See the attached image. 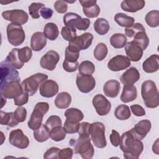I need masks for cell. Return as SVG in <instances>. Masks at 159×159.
Listing matches in <instances>:
<instances>
[{"instance_id":"6da1fadb","label":"cell","mask_w":159,"mask_h":159,"mask_svg":"<svg viewBox=\"0 0 159 159\" xmlns=\"http://www.w3.org/2000/svg\"><path fill=\"white\" fill-rule=\"evenodd\" d=\"M119 145L124 157L127 159L139 158L143 150L142 142L135 138L129 130L122 134Z\"/></svg>"},{"instance_id":"7a4b0ae2","label":"cell","mask_w":159,"mask_h":159,"mask_svg":"<svg viewBox=\"0 0 159 159\" xmlns=\"http://www.w3.org/2000/svg\"><path fill=\"white\" fill-rule=\"evenodd\" d=\"M141 94L147 107L156 108L158 106V91L154 81H143L141 86Z\"/></svg>"},{"instance_id":"3957f363","label":"cell","mask_w":159,"mask_h":159,"mask_svg":"<svg viewBox=\"0 0 159 159\" xmlns=\"http://www.w3.org/2000/svg\"><path fill=\"white\" fill-rule=\"evenodd\" d=\"M70 145L73 147L75 152L80 154L83 158L90 159L93 157L94 150L91 143L89 136L79 135L76 140L71 139L69 141Z\"/></svg>"},{"instance_id":"277c9868","label":"cell","mask_w":159,"mask_h":159,"mask_svg":"<svg viewBox=\"0 0 159 159\" xmlns=\"http://www.w3.org/2000/svg\"><path fill=\"white\" fill-rule=\"evenodd\" d=\"M49 109V104L46 102H37L32 112L30 117L27 122L29 128L34 130L42 124L43 117Z\"/></svg>"},{"instance_id":"5b68a950","label":"cell","mask_w":159,"mask_h":159,"mask_svg":"<svg viewBox=\"0 0 159 159\" xmlns=\"http://www.w3.org/2000/svg\"><path fill=\"white\" fill-rule=\"evenodd\" d=\"M89 135L91 140L95 147L103 148L107 145L105 137L104 125L100 122H95L90 124Z\"/></svg>"},{"instance_id":"8992f818","label":"cell","mask_w":159,"mask_h":159,"mask_svg":"<svg viewBox=\"0 0 159 159\" xmlns=\"http://www.w3.org/2000/svg\"><path fill=\"white\" fill-rule=\"evenodd\" d=\"M63 23L66 27L76 30H86L90 25V20L88 18H82L74 12H68L63 16Z\"/></svg>"},{"instance_id":"52a82bcc","label":"cell","mask_w":159,"mask_h":159,"mask_svg":"<svg viewBox=\"0 0 159 159\" xmlns=\"http://www.w3.org/2000/svg\"><path fill=\"white\" fill-rule=\"evenodd\" d=\"M48 76L46 74L37 73L25 78L21 83L23 90L29 96H33L36 93L39 86L44 81L47 80Z\"/></svg>"},{"instance_id":"ba28073f","label":"cell","mask_w":159,"mask_h":159,"mask_svg":"<svg viewBox=\"0 0 159 159\" xmlns=\"http://www.w3.org/2000/svg\"><path fill=\"white\" fill-rule=\"evenodd\" d=\"M7 37L9 43L13 46L21 45L25 40V34L20 25L10 23L7 26Z\"/></svg>"},{"instance_id":"9c48e42d","label":"cell","mask_w":159,"mask_h":159,"mask_svg":"<svg viewBox=\"0 0 159 159\" xmlns=\"http://www.w3.org/2000/svg\"><path fill=\"white\" fill-rule=\"evenodd\" d=\"M1 82L0 86H2L11 81H20L19 73L15 68L9 63L3 61L1 63Z\"/></svg>"},{"instance_id":"30bf717a","label":"cell","mask_w":159,"mask_h":159,"mask_svg":"<svg viewBox=\"0 0 159 159\" xmlns=\"http://www.w3.org/2000/svg\"><path fill=\"white\" fill-rule=\"evenodd\" d=\"M1 96L5 98L12 99L20 94L23 91L20 81H11L0 86Z\"/></svg>"},{"instance_id":"8fae6325","label":"cell","mask_w":159,"mask_h":159,"mask_svg":"<svg viewBox=\"0 0 159 159\" xmlns=\"http://www.w3.org/2000/svg\"><path fill=\"white\" fill-rule=\"evenodd\" d=\"M2 17L6 20L20 25L27 23L29 19L27 13L22 9H13L4 11L2 12Z\"/></svg>"},{"instance_id":"7c38bea8","label":"cell","mask_w":159,"mask_h":159,"mask_svg":"<svg viewBox=\"0 0 159 159\" xmlns=\"http://www.w3.org/2000/svg\"><path fill=\"white\" fill-rule=\"evenodd\" d=\"M9 143L20 149H25L29 145V139L21 129H17L12 130L9 136Z\"/></svg>"},{"instance_id":"4fadbf2b","label":"cell","mask_w":159,"mask_h":159,"mask_svg":"<svg viewBox=\"0 0 159 159\" xmlns=\"http://www.w3.org/2000/svg\"><path fill=\"white\" fill-rule=\"evenodd\" d=\"M76 84L80 91L83 93L91 92L96 86V81L92 75L77 74Z\"/></svg>"},{"instance_id":"5bb4252c","label":"cell","mask_w":159,"mask_h":159,"mask_svg":"<svg viewBox=\"0 0 159 159\" xmlns=\"http://www.w3.org/2000/svg\"><path fill=\"white\" fill-rule=\"evenodd\" d=\"M93 105L98 115H107L111 111V104L107 98L101 94H98L93 98Z\"/></svg>"},{"instance_id":"9a60e30c","label":"cell","mask_w":159,"mask_h":159,"mask_svg":"<svg viewBox=\"0 0 159 159\" xmlns=\"http://www.w3.org/2000/svg\"><path fill=\"white\" fill-rule=\"evenodd\" d=\"M60 55L56 51L49 50L43 55L40 60V66L49 71H53L59 61Z\"/></svg>"},{"instance_id":"2e32d148","label":"cell","mask_w":159,"mask_h":159,"mask_svg":"<svg viewBox=\"0 0 159 159\" xmlns=\"http://www.w3.org/2000/svg\"><path fill=\"white\" fill-rule=\"evenodd\" d=\"M130 65V61L127 57L117 55L112 57L107 63V68L112 71H119L127 69Z\"/></svg>"},{"instance_id":"e0dca14e","label":"cell","mask_w":159,"mask_h":159,"mask_svg":"<svg viewBox=\"0 0 159 159\" xmlns=\"http://www.w3.org/2000/svg\"><path fill=\"white\" fill-rule=\"evenodd\" d=\"M152 127L151 122L149 120L144 119L137 123L134 127L131 129L129 131L133 136L137 139L142 140L143 139L147 134L150 132Z\"/></svg>"},{"instance_id":"ac0fdd59","label":"cell","mask_w":159,"mask_h":159,"mask_svg":"<svg viewBox=\"0 0 159 159\" xmlns=\"http://www.w3.org/2000/svg\"><path fill=\"white\" fill-rule=\"evenodd\" d=\"M59 87L57 83L52 80L44 81L40 86V94L45 98H52L58 92Z\"/></svg>"},{"instance_id":"d6986e66","label":"cell","mask_w":159,"mask_h":159,"mask_svg":"<svg viewBox=\"0 0 159 159\" xmlns=\"http://www.w3.org/2000/svg\"><path fill=\"white\" fill-rule=\"evenodd\" d=\"M125 51L130 61L134 62L138 61L142 58L143 52L142 48L134 41L126 43Z\"/></svg>"},{"instance_id":"ffe728a7","label":"cell","mask_w":159,"mask_h":159,"mask_svg":"<svg viewBox=\"0 0 159 159\" xmlns=\"http://www.w3.org/2000/svg\"><path fill=\"white\" fill-rule=\"evenodd\" d=\"M93 35L89 32H85L80 36H77L73 41L70 42L68 44L72 45L78 48L80 50L88 48L93 42Z\"/></svg>"},{"instance_id":"44dd1931","label":"cell","mask_w":159,"mask_h":159,"mask_svg":"<svg viewBox=\"0 0 159 159\" xmlns=\"http://www.w3.org/2000/svg\"><path fill=\"white\" fill-rule=\"evenodd\" d=\"M140 75L138 70L135 67H130L120 76V81L124 84H133L140 79Z\"/></svg>"},{"instance_id":"7402d4cb","label":"cell","mask_w":159,"mask_h":159,"mask_svg":"<svg viewBox=\"0 0 159 159\" xmlns=\"http://www.w3.org/2000/svg\"><path fill=\"white\" fill-rule=\"evenodd\" d=\"M47 42V39L43 32H36L34 33L31 37V48L35 52L40 51L45 47Z\"/></svg>"},{"instance_id":"603a6c76","label":"cell","mask_w":159,"mask_h":159,"mask_svg":"<svg viewBox=\"0 0 159 159\" xmlns=\"http://www.w3.org/2000/svg\"><path fill=\"white\" fill-rule=\"evenodd\" d=\"M120 89L119 82L115 80H111L106 82L103 86L104 94L109 98H116L118 96Z\"/></svg>"},{"instance_id":"cb8c5ba5","label":"cell","mask_w":159,"mask_h":159,"mask_svg":"<svg viewBox=\"0 0 159 159\" xmlns=\"http://www.w3.org/2000/svg\"><path fill=\"white\" fill-rule=\"evenodd\" d=\"M137 97L136 86L133 84L124 85L122 92L120 95V100L124 103L134 101Z\"/></svg>"},{"instance_id":"d4e9b609","label":"cell","mask_w":159,"mask_h":159,"mask_svg":"<svg viewBox=\"0 0 159 159\" xmlns=\"http://www.w3.org/2000/svg\"><path fill=\"white\" fill-rule=\"evenodd\" d=\"M158 59L159 57L157 54L150 56L143 62V70L147 73H152L157 71L159 68Z\"/></svg>"},{"instance_id":"484cf974","label":"cell","mask_w":159,"mask_h":159,"mask_svg":"<svg viewBox=\"0 0 159 159\" xmlns=\"http://www.w3.org/2000/svg\"><path fill=\"white\" fill-rule=\"evenodd\" d=\"M145 2L142 0L140 1H131L125 0L120 4V7L122 10L129 12H136L145 6Z\"/></svg>"},{"instance_id":"4316f807","label":"cell","mask_w":159,"mask_h":159,"mask_svg":"<svg viewBox=\"0 0 159 159\" xmlns=\"http://www.w3.org/2000/svg\"><path fill=\"white\" fill-rule=\"evenodd\" d=\"M71 102V96L68 92H61L57 94L55 99V105L59 109H66L69 107Z\"/></svg>"},{"instance_id":"83f0119b","label":"cell","mask_w":159,"mask_h":159,"mask_svg":"<svg viewBox=\"0 0 159 159\" xmlns=\"http://www.w3.org/2000/svg\"><path fill=\"white\" fill-rule=\"evenodd\" d=\"M19 48H13L5 59V61L16 69H20L24 66V63L21 62L18 57Z\"/></svg>"},{"instance_id":"f1b7e54d","label":"cell","mask_w":159,"mask_h":159,"mask_svg":"<svg viewBox=\"0 0 159 159\" xmlns=\"http://www.w3.org/2000/svg\"><path fill=\"white\" fill-rule=\"evenodd\" d=\"M34 137L39 142L47 141L50 137V129L44 124H42L40 127L34 130Z\"/></svg>"},{"instance_id":"f546056e","label":"cell","mask_w":159,"mask_h":159,"mask_svg":"<svg viewBox=\"0 0 159 159\" xmlns=\"http://www.w3.org/2000/svg\"><path fill=\"white\" fill-rule=\"evenodd\" d=\"M66 120L71 122H79L84 118L83 112L78 109L71 107L66 110L65 112Z\"/></svg>"},{"instance_id":"4dcf8cb0","label":"cell","mask_w":159,"mask_h":159,"mask_svg":"<svg viewBox=\"0 0 159 159\" xmlns=\"http://www.w3.org/2000/svg\"><path fill=\"white\" fill-rule=\"evenodd\" d=\"M114 20L120 26L126 28L131 27L135 22L134 17L129 16L127 14L122 12L117 13L115 15Z\"/></svg>"},{"instance_id":"1f68e13d","label":"cell","mask_w":159,"mask_h":159,"mask_svg":"<svg viewBox=\"0 0 159 159\" xmlns=\"http://www.w3.org/2000/svg\"><path fill=\"white\" fill-rule=\"evenodd\" d=\"M43 34L50 40H55L59 35V30L57 25L53 22L46 24L43 29Z\"/></svg>"},{"instance_id":"d6a6232c","label":"cell","mask_w":159,"mask_h":159,"mask_svg":"<svg viewBox=\"0 0 159 159\" xmlns=\"http://www.w3.org/2000/svg\"><path fill=\"white\" fill-rule=\"evenodd\" d=\"M0 116V122L2 125H7L11 127H14L17 126L19 124V122L16 120L14 116V112H6L1 111Z\"/></svg>"},{"instance_id":"836d02e7","label":"cell","mask_w":159,"mask_h":159,"mask_svg":"<svg viewBox=\"0 0 159 159\" xmlns=\"http://www.w3.org/2000/svg\"><path fill=\"white\" fill-rule=\"evenodd\" d=\"M94 28L95 31L100 35L106 34L110 28L108 21L104 18H98L94 23Z\"/></svg>"},{"instance_id":"e575fe53","label":"cell","mask_w":159,"mask_h":159,"mask_svg":"<svg viewBox=\"0 0 159 159\" xmlns=\"http://www.w3.org/2000/svg\"><path fill=\"white\" fill-rule=\"evenodd\" d=\"M126 43L127 38L123 34H114L110 38V43L115 48H122Z\"/></svg>"},{"instance_id":"d590c367","label":"cell","mask_w":159,"mask_h":159,"mask_svg":"<svg viewBox=\"0 0 159 159\" xmlns=\"http://www.w3.org/2000/svg\"><path fill=\"white\" fill-rule=\"evenodd\" d=\"M114 116L119 120H124L128 119L131 116L129 107L125 104L118 106L114 111Z\"/></svg>"},{"instance_id":"8d00e7d4","label":"cell","mask_w":159,"mask_h":159,"mask_svg":"<svg viewBox=\"0 0 159 159\" xmlns=\"http://www.w3.org/2000/svg\"><path fill=\"white\" fill-rule=\"evenodd\" d=\"M80 50L75 46L68 44V46L65 50V60L71 62L77 61L80 57Z\"/></svg>"},{"instance_id":"74e56055","label":"cell","mask_w":159,"mask_h":159,"mask_svg":"<svg viewBox=\"0 0 159 159\" xmlns=\"http://www.w3.org/2000/svg\"><path fill=\"white\" fill-rule=\"evenodd\" d=\"M134 38L133 41L139 45L143 50H145L147 48L149 44V39L145 32V30L137 32Z\"/></svg>"},{"instance_id":"f35d334b","label":"cell","mask_w":159,"mask_h":159,"mask_svg":"<svg viewBox=\"0 0 159 159\" xmlns=\"http://www.w3.org/2000/svg\"><path fill=\"white\" fill-rule=\"evenodd\" d=\"M147 25L151 27H157L159 25V11L153 10L148 12L145 17Z\"/></svg>"},{"instance_id":"ab89813d","label":"cell","mask_w":159,"mask_h":159,"mask_svg":"<svg viewBox=\"0 0 159 159\" xmlns=\"http://www.w3.org/2000/svg\"><path fill=\"white\" fill-rule=\"evenodd\" d=\"M95 71V66L93 62L89 60L83 61L78 66L79 73L81 75H91Z\"/></svg>"},{"instance_id":"60d3db41","label":"cell","mask_w":159,"mask_h":159,"mask_svg":"<svg viewBox=\"0 0 159 159\" xmlns=\"http://www.w3.org/2000/svg\"><path fill=\"white\" fill-rule=\"evenodd\" d=\"M108 52L107 45L104 43H98L94 50V57L98 61L103 60L107 56Z\"/></svg>"},{"instance_id":"b9f144b4","label":"cell","mask_w":159,"mask_h":159,"mask_svg":"<svg viewBox=\"0 0 159 159\" xmlns=\"http://www.w3.org/2000/svg\"><path fill=\"white\" fill-rule=\"evenodd\" d=\"M66 131L61 126L56 127L50 130V137L55 142H60L65 139L66 137Z\"/></svg>"},{"instance_id":"7bdbcfd3","label":"cell","mask_w":159,"mask_h":159,"mask_svg":"<svg viewBox=\"0 0 159 159\" xmlns=\"http://www.w3.org/2000/svg\"><path fill=\"white\" fill-rule=\"evenodd\" d=\"M83 12L87 17L94 18L99 16L100 13V7L97 4L89 5L83 7Z\"/></svg>"},{"instance_id":"ee69618b","label":"cell","mask_w":159,"mask_h":159,"mask_svg":"<svg viewBox=\"0 0 159 159\" xmlns=\"http://www.w3.org/2000/svg\"><path fill=\"white\" fill-rule=\"evenodd\" d=\"M18 57L19 60L22 63L28 62L32 57V50L29 47H24L22 48H19Z\"/></svg>"},{"instance_id":"f6af8a7d","label":"cell","mask_w":159,"mask_h":159,"mask_svg":"<svg viewBox=\"0 0 159 159\" xmlns=\"http://www.w3.org/2000/svg\"><path fill=\"white\" fill-rule=\"evenodd\" d=\"M44 7V4L41 2H32L29 6V12L33 19H39L40 16V12Z\"/></svg>"},{"instance_id":"bcb514c9","label":"cell","mask_w":159,"mask_h":159,"mask_svg":"<svg viewBox=\"0 0 159 159\" xmlns=\"http://www.w3.org/2000/svg\"><path fill=\"white\" fill-rule=\"evenodd\" d=\"M145 30L143 25L140 23H134L131 27L125 29V34L129 37H134L135 35L140 32Z\"/></svg>"},{"instance_id":"7dc6e473","label":"cell","mask_w":159,"mask_h":159,"mask_svg":"<svg viewBox=\"0 0 159 159\" xmlns=\"http://www.w3.org/2000/svg\"><path fill=\"white\" fill-rule=\"evenodd\" d=\"M61 35L65 40L70 42L73 41L77 37L76 30H73L65 26L62 27L61 30Z\"/></svg>"},{"instance_id":"c3c4849f","label":"cell","mask_w":159,"mask_h":159,"mask_svg":"<svg viewBox=\"0 0 159 159\" xmlns=\"http://www.w3.org/2000/svg\"><path fill=\"white\" fill-rule=\"evenodd\" d=\"M62 122L60 117L56 115L50 116L45 122V125L48 127L50 130L56 127L61 126Z\"/></svg>"},{"instance_id":"681fc988","label":"cell","mask_w":159,"mask_h":159,"mask_svg":"<svg viewBox=\"0 0 159 159\" xmlns=\"http://www.w3.org/2000/svg\"><path fill=\"white\" fill-rule=\"evenodd\" d=\"M80 127L79 122H71L67 120H65L63 124V128L68 134H75L78 132Z\"/></svg>"},{"instance_id":"f907efd6","label":"cell","mask_w":159,"mask_h":159,"mask_svg":"<svg viewBox=\"0 0 159 159\" xmlns=\"http://www.w3.org/2000/svg\"><path fill=\"white\" fill-rule=\"evenodd\" d=\"M14 116L16 120L19 123L24 122L27 117V110L25 108L19 106L14 112Z\"/></svg>"},{"instance_id":"816d5d0a","label":"cell","mask_w":159,"mask_h":159,"mask_svg":"<svg viewBox=\"0 0 159 159\" xmlns=\"http://www.w3.org/2000/svg\"><path fill=\"white\" fill-rule=\"evenodd\" d=\"M29 94L23 90L22 93L17 96L15 98H14V104L16 106H21L27 103L29 101Z\"/></svg>"},{"instance_id":"f5cc1de1","label":"cell","mask_w":159,"mask_h":159,"mask_svg":"<svg viewBox=\"0 0 159 159\" xmlns=\"http://www.w3.org/2000/svg\"><path fill=\"white\" fill-rule=\"evenodd\" d=\"M79 66V63L77 61L71 62L66 60H64L63 62V68L67 72H74L75 71Z\"/></svg>"},{"instance_id":"db71d44e","label":"cell","mask_w":159,"mask_h":159,"mask_svg":"<svg viewBox=\"0 0 159 159\" xmlns=\"http://www.w3.org/2000/svg\"><path fill=\"white\" fill-rule=\"evenodd\" d=\"M54 8L57 12L60 14H63L66 12L68 9V5L65 1L58 0L55 2Z\"/></svg>"},{"instance_id":"11a10c76","label":"cell","mask_w":159,"mask_h":159,"mask_svg":"<svg viewBox=\"0 0 159 159\" xmlns=\"http://www.w3.org/2000/svg\"><path fill=\"white\" fill-rule=\"evenodd\" d=\"M60 148L58 147H51L48 149L43 155L44 158H58V152Z\"/></svg>"},{"instance_id":"9f6ffc18","label":"cell","mask_w":159,"mask_h":159,"mask_svg":"<svg viewBox=\"0 0 159 159\" xmlns=\"http://www.w3.org/2000/svg\"><path fill=\"white\" fill-rule=\"evenodd\" d=\"M90 124L87 122H83L80 124L78 135L81 136H89Z\"/></svg>"},{"instance_id":"6f0895ef","label":"cell","mask_w":159,"mask_h":159,"mask_svg":"<svg viewBox=\"0 0 159 159\" xmlns=\"http://www.w3.org/2000/svg\"><path fill=\"white\" fill-rule=\"evenodd\" d=\"M73 150L71 148H65L60 150L58 152V158L71 159L73 157Z\"/></svg>"},{"instance_id":"680465c9","label":"cell","mask_w":159,"mask_h":159,"mask_svg":"<svg viewBox=\"0 0 159 159\" xmlns=\"http://www.w3.org/2000/svg\"><path fill=\"white\" fill-rule=\"evenodd\" d=\"M109 138H110V142L114 147H117L119 145L120 142V137L117 131L115 130H112Z\"/></svg>"},{"instance_id":"91938a15","label":"cell","mask_w":159,"mask_h":159,"mask_svg":"<svg viewBox=\"0 0 159 159\" xmlns=\"http://www.w3.org/2000/svg\"><path fill=\"white\" fill-rule=\"evenodd\" d=\"M130 110L132 111V113L136 116H143L145 115V111L143 109V107L139 104H134L131 105L130 107Z\"/></svg>"},{"instance_id":"94428289","label":"cell","mask_w":159,"mask_h":159,"mask_svg":"<svg viewBox=\"0 0 159 159\" xmlns=\"http://www.w3.org/2000/svg\"><path fill=\"white\" fill-rule=\"evenodd\" d=\"M53 14V12L52 9L48 7H43L40 12V15L45 19H50L52 17Z\"/></svg>"},{"instance_id":"6125c7cd","label":"cell","mask_w":159,"mask_h":159,"mask_svg":"<svg viewBox=\"0 0 159 159\" xmlns=\"http://www.w3.org/2000/svg\"><path fill=\"white\" fill-rule=\"evenodd\" d=\"M80 4H81L82 7L89 6V5H92V4H96L97 1L96 0H80Z\"/></svg>"},{"instance_id":"be15d7a7","label":"cell","mask_w":159,"mask_h":159,"mask_svg":"<svg viewBox=\"0 0 159 159\" xmlns=\"http://www.w3.org/2000/svg\"><path fill=\"white\" fill-rule=\"evenodd\" d=\"M152 150L155 154L158 155V139H157L156 142L153 143L152 146Z\"/></svg>"},{"instance_id":"e7e4bbea","label":"cell","mask_w":159,"mask_h":159,"mask_svg":"<svg viewBox=\"0 0 159 159\" xmlns=\"http://www.w3.org/2000/svg\"><path fill=\"white\" fill-rule=\"evenodd\" d=\"M6 98H4L3 96H1V108H2V107H3V106L6 104Z\"/></svg>"}]
</instances>
